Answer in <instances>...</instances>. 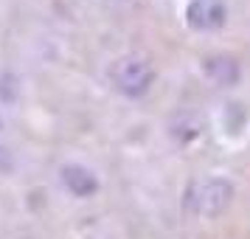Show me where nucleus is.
I'll list each match as a JSON object with an SVG mask.
<instances>
[{
  "label": "nucleus",
  "instance_id": "obj_1",
  "mask_svg": "<svg viewBox=\"0 0 250 239\" xmlns=\"http://www.w3.org/2000/svg\"><path fill=\"white\" fill-rule=\"evenodd\" d=\"M233 200V186L225 177H203L194 180L186 192V208L200 217H216L222 214Z\"/></svg>",
  "mask_w": 250,
  "mask_h": 239
},
{
  "label": "nucleus",
  "instance_id": "obj_6",
  "mask_svg": "<svg viewBox=\"0 0 250 239\" xmlns=\"http://www.w3.org/2000/svg\"><path fill=\"white\" fill-rule=\"evenodd\" d=\"M225 68L230 70V68H236V62L230 57H214V59H208L205 62V73L211 76L214 82H222V85H230V79L225 76Z\"/></svg>",
  "mask_w": 250,
  "mask_h": 239
},
{
  "label": "nucleus",
  "instance_id": "obj_2",
  "mask_svg": "<svg viewBox=\"0 0 250 239\" xmlns=\"http://www.w3.org/2000/svg\"><path fill=\"white\" fill-rule=\"evenodd\" d=\"M110 79L118 90L129 96V99H138L152 87L155 82V70L149 65V59L144 57H121L110 70Z\"/></svg>",
  "mask_w": 250,
  "mask_h": 239
},
{
  "label": "nucleus",
  "instance_id": "obj_4",
  "mask_svg": "<svg viewBox=\"0 0 250 239\" xmlns=\"http://www.w3.org/2000/svg\"><path fill=\"white\" fill-rule=\"evenodd\" d=\"M59 177H62L65 189H68L73 197H90V194L99 192L96 174H93L87 166H82V163H65V166L59 169Z\"/></svg>",
  "mask_w": 250,
  "mask_h": 239
},
{
  "label": "nucleus",
  "instance_id": "obj_3",
  "mask_svg": "<svg viewBox=\"0 0 250 239\" xmlns=\"http://www.w3.org/2000/svg\"><path fill=\"white\" fill-rule=\"evenodd\" d=\"M225 3L222 0H191L186 9V20L194 31H216L225 25Z\"/></svg>",
  "mask_w": 250,
  "mask_h": 239
},
{
  "label": "nucleus",
  "instance_id": "obj_5",
  "mask_svg": "<svg viewBox=\"0 0 250 239\" xmlns=\"http://www.w3.org/2000/svg\"><path fill=\"white\" fill-rule=\"evenodd\" d=\"M169 135L174 138L177 144L188 147V144H194L197 138L203 135V121H200L197 115H191V113H183V115H177V121L171 124Z\"/></svg>",
  "mask_w": 250,
  "mask_h": 239
}]
</instances>
